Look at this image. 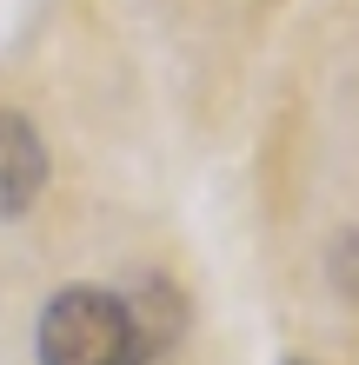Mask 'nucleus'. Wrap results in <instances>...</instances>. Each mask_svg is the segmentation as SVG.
Wrapping results in <instances>:
<instances>
[{
	"instance_id": "f257e3e1",
	"label": "nucleus",
	"mask_w": 359,
	"mask_h": 365,
	"mask_svg": "<svg viewBox=\"0 0 359 365\" xmlns=\"http://www.w3.org/2000/svg\"><path fill=\"white\" fill-rule=\"evenodd\" d=\"M146 326L113 292L74 286L40 312V365H146Z\"/></svg>"
},
{
	"instance_id": "f03ea898",
	"label": "nucleus",
	"mask_w": 359,
	"mask_h": 365,
	"mask_svg": "<svg viewBox=\"0 0 359 365\" xmlns=\"http://www.w3.org/2000/svg\"><path fill=\"white\" fill-rule=\"evenodd\" d=\"M40 186H47V146L20 113L0 106V220L27 212Z\"/></svg>"
},
{
	"instance_id": "7ed1b4c3",
	"label": "nucleus",
	"mask_w": 359,
	"mask_h": 365,
	"mask_svg": "<svg viewBox=\"0 0 359 365\" xmlns=\"http://www.w3.org/2000/svg\"><path fill=\"white\" fill-rule=\"evenodd\" d=\"M286 365H306V359H286Z\"/></svg>"
}]
</instances>
